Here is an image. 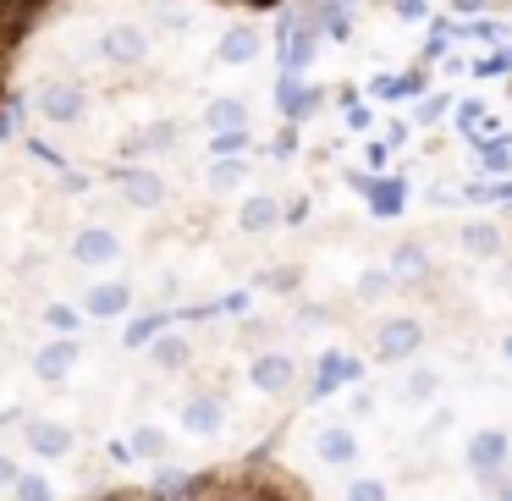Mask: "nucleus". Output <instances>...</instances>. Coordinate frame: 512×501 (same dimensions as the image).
Returning a JSON list of instances; mask_svg holds the SVG:
<instances>
[{
  "label": "nucleus",
  "instance_id": "1",
  "mask_svg": "<svg viewBox=\"0 0 512 501\" xmlns=\"http://www.w3.org/2000/svg\"><path fill=\"white\" fill-rule=\"evenodd\" d=\"M320 23L314 12H281L276 23V56H281V72H303L314 56H320Z\"/></svg>",
  "mask_w": 512,
  "mask_h": 501
},
{
  "label": "nucleus",
  "instance_id": "2",
  "mask_svg": "<svg viewBox=\"0 0 512 501\" xmlns=\"http://www.w3.org/2000/svg\"><path fill=\"white\" fill-rule=\"evenodd\" d=\"M463 463H468V474H479V479L507 474V463H512V435L501 430V424H479V430H468Z\"/></svg>",
  "mask_w": 512,
  "mask_h": 501
},
{
  "label": "nucleus",
  "instance_id": "3",
  "mask_svg": "<svg viewBox=\"0 0 512 501\" xmlns=\"http://www.w3.org/2000/svg\"><path fill=\"white\" fill-rule=\"evenodd\" d=\"M419 347H424L419 314H386V320L375 325V358L380 364H408V358H419Z\"/></svg>",
  "mask_w": 512,
  "mask_h": 501
},
{
  "label": "nucleus",
  "instance_id": "4",
  "mask_svg": "<svg viewBox=\"0 0 512 501\" xmlns=\"http://www.w3.org/2000/svg\"><path fill=\"white\" fill-rule=\"evenodd\" d=\"M34 111H39V122H50V127H78L83 116H89V94L72 78H50L45 89L34 94Z\"/></svg>",
  "mask_w": 512,
  "mask_h": 501
},
{
  "label": "nucleus",
  "instance_id": "5",
  "mask_svg": "<svg viewBox=\"0 0 512 501\" xmlns=\"http://www.w3.org/2000/svg\"><path fill=\"white\" fill-rule=\"evenodd\" d=\"M94 50H100L105 67H144L149 61V28L144 23H105L100 39H94Z\"/></svg>",
  "mask_w": 512,
  "mask_h": 501
},
{
  "label": "nucleus",
  "instance_id": "6",
  "mask_svg": "<svg viewBox=\"0 0 512 501\" xmlns=\"http://www.w3.org/2000/svg\"><path fill=\"white\" fill-rule=\"evenodd\" d=\"M248 386L265 391V397H287L298 386V358L281 353V347H265V353L248 358Z\"/></svg>",
  "mask_w": 512,
  "mask_h": 501
},
{
  "label": "nucleus",
  "instance_id": "7",
  "mask_svg": "<svg viewBox=\"0 0 512 501\" xmlns=\"http://www.w3.org/2000/svg\"><path fill=\"white\" fill-rule=\"evenodd\" d=\"M72 259H78L83 270H111L116 259H122V237H116L111 226H78V237H72Z\"/></svg>",
  "mask_w": 512,
  "mask_h": 501
},
{
  "label": "nucleus",
  "instance_id": "8",
  "mask_svg": "<svg viewBox=\"0 0 512 501\" xmlns=\"http://www.w3.org/2000/svg\"><path fill=\"white\" fill-rule=\"evenodd\" d=\"M325 105V89L320 83H303V72H281V89H276V111L287 116L292 127L309 122L314 111Z\"/></svg>",
  "mask_w": 512,
  "mask_h": 501
},
{
  "label": "nucleus",
  "instance_id": "9",
  "mask_svg": "<svg viewBox=\"0 0 512 501\" xmlns=\"http://www.w3.org/2000/svg\"><path fill=\"white\" fill-rule=\"evenodd\" d=\"M116 188H122V199L133 204V210H160V204L171 199L166 177H160V171H149V166H127L122 177H116Z\"/></svg>",
  "mask_w": 512,
  "mask_h": 501
},
{
  "label": "nucleus",
  "instance_id": "10",
  "mask_svg": "<svg viewBox=\"0 0 512 501\" xmlns=\"http://www.w3.org/2000/svg\"><path fill=\"white\" fill-rule=\"evenodd\" d=\"M314 457L325 468H353L358 463V430L353 424H320L314 430Z\"/></svg>",
  "mask_w": 512,
  "mask_h": 501
},
{
  "label": "nucleus",
  "instance_id": "11",
  "mask_svg": "<svg viewBox=\"0 0 512 501\" xmlns=\"http://www.w3.org/2000/svg\"><path fill=\"white\" fill-rule=\"evenodd\" d=\"M259 50H265V34H259L254 23H232L215 39V61H221V67H248V61H259Z\"/></svg>",
  "mask_w": 512,
  "mask_h": 501
},
{
  "label": "nucleus",
  "instance_id": "12",
  "mask_svg": "<svg viewBox=\"0 0 512 501\" xmlns=\"http://www.w3.org/2000/svg\"><path fill=\"white\" fill-rule=\"evenodd\" d=\"M457 243H463L468 259H501V248H507V232H501L490 215H468V221L457 226Z\"/></svg>",
  "mask_w": 512,
  "mask_h": 501
},
{
  "label": "nucleus",
  "instance_id": "13",
  "mask_svg": "<svg viewBox=\"0 0 512 501\" xmlns=\"http://www.w3.org/2000/svg\"><path fill=\"white\" fill-rule=\"evenodd\" d=\"M391 276H397V287H419V281H430V270H435V259H430V248L419 243V237H402L397 248H391Z\"/></svg>",
  "mask_w": 512,
  "mask_h": 501
},
{
  "label": "nucleus",
  "instance_id": "14",
  "mask_svg": "<svg viewBox=\"0 0 512 501\" xmlns=\"http://www.w3.org/2000/svg\"><path fill=\"white\" fill-rule=\"evenodd\" d=\"M182 430L188 435H221L226 430V402L215 391H199V397L182 402Z\"/></svg>",
  "mask_w": 512,
  "mask_h": 501
},
{
  "label": "nucleus",
  "instance_id": "15",
  "mask_svg": "<svg viewBox=\"0 0 512 501\" xmlns=\"http://www.w3.org/2000/svg\"><path fill=\"white\" fill-rule=\"evenodd\" d=\"M281 221H287V210H281V199H276V193H248V199H243V210H237V226H243L248 237L276 232Z\"/></svg>",
  "mask_w": 512,
  "mask_h": 501
},
{
  "label": "nucleus",
  "instance_id": "16",
  "mask_svg": "<svg viewBox=\"0 0 512 501\" xmlns=\"http://www.w3.org/2000/svg\"><path fill=\"white\" fill-rule=\"evenodd\" d=\"M23 441H28V452H34V457H67L72 452V430L61 419H28Z\"/></svg>",
  "mask_w": 512,
  "mask_h": 501
},
{
  "label": "nucleus",
  "instance_id": "17",
  "mask_svg": "<svg viewBox=\"0 0 512 501\" xmlns=\"http://www.w3.org/2000/svg\"><path fill=\"white\" fill-rule=\"evenodd\" d=\"M127 303H133V287H127V281H94L89 298H83V314L116 320V314H127Z\"/></svg>",
  "mask_w": 512,
  "mask_h": 501
},
{
  "label": "nucleus",
  "instance_id": "18",
  "mask_svg": "<svg viewBox=\"0 0 512 501\" xmlns=\"http://www.w3.org/2000/svg\"><path fill=\"white\" fill-rule=\"evenodd\" d=\"M358 188L369 193V210L375 215H402V204H408L402 177H358Z\"/></svg>",
  "mask_w": 512,
  "mask_h": 501
},
{
  "label": "nucleus",
  "instance_id": "19",
  "mask_svg": "<svg viewBox=\"0 0 512 501\" xmlns=\"http://www.w3.org/2000/svg\"><path fill=\"white\" fill-rule=\"evenodd\" d=\"M72 364H78V342H72V336H61V342H45V347L34 353V369H39L45 380H61Z\"/></svg>",
  "mask_w": 512,
  "mask_h": 501
},
{
  "label": "nucleus",
  "instance_id": "20",
  "mask_svg": "<svg viewBox=\"0 0 512 501\" xmlns=\"http://www.w3.org/2000/svg\"><path fill=\"white\" fill-rule=\"evenodd\" d=\"M204 127H210V133H226V127H248V105L237 100V94H215V100L204 105Z\"/></svg>",
  "mask_w": 512,
  "mask_h": 501
},
{
  "label": "nucleus",
  "instance_id": "21",
  "mask_svg": "<svg viewBox=\"0 0 512 501\" xmlns=\"http://www.w3.org/2000/svg\"><path fill=\"white\" fill-rule=\"evenodd\" d=\"M127 452H133V457H149V463H160V457L171 452V430H166V424H138V430L127 435Z\"/></svg>",
  "mask_w": 512,
  "mask_h": 501
},
{
  "label": "nucleus",
  "instance_id": "22",
  "mask_svg": "<svg viewBox=\"0 0 512 501\" xmlns=\"http://www.w3.org/2000/svg\"><path fill=\"white\" fill-rule=\"evenodd\" d=\"M353 292H358V303H380V298L397 292V276H391V265H364L353 281Z\"/></svg>",
  "mask_w": 512,
  "mask_h": 501
},
{
  "label": "nucleus",
  "instance_id": "23",
  "mask_svg": "<svg viewBox=\"0 0 512 501\" xmlns=\"http://www.w3.org/2000/svg\"><path fill=\"white\" fill-rule=\"evenodd\" d=\"M314 23H320L325 39H347L353 34V0H325V6H314Z\"/></svg>",
  "mask_w": 512,
  "mask_h": 501
},
{
  "label": "nucleus",
  "instance_id": "24",
  "mask_svg": "<svg viewBox=\"0 0 512 501\" xmlns=\"http://www.w3.org/2000/svg\"><path fill=\"white\" fill-rule=\"evenodd\" d=\"M347 380H358V364L347 353H325L320 358V380H314V397H325L331 386H347Z\"/></svg>",
  "mask_w": 512,
  "mask_h": 501
},
{
  "label": "nucleus",
  "instance_id": "25",
  "mask_svg": "<svg viewBox=\"0 0 512 501\" xmlns=\"http://www.w3.org/2000/svg\"><path fill=\"white\" fill-rule=\"evenodd\" d=\"M149 358H155V369H188L193 347H188V336H155V342H149Z\"/></svg>",
  "mask_w": 512,
  "mask_h": 501
},
{
  "label": "nucleus",
  "instance_id": "26",
  "mask_svg": "<svg viewBox=\"0 0 512 501\" xmlns=\"http://www.w3.org/2000/svg\"><path fill=\"white\" fill-rule=\"evenodd\" d=\"M243 182H248V160H243V155L210 160V188H215V193H232V188H243Z\"/></svg>",
  "mask_w": 512,
  "mask_h": 501
},
{
  "label": "nucleus",
  "instance_id": "27",
  "mask_svg": "<svg viewBox=\"0 0 512 501\" xmlns=\"http://www.w3.org/2000/svg\"><path fill=\"white\" fill-rule=\"evenodd\" d=\"M402 391H408V402H435L441 397V375H435V369H413V375L402 380Z\"/></svg>",
  "mask_w": 512,
  "mask_h": 501
},
{
  "label": "nucleus",
  "instance_id": "28",
  "mask_svg": "<svg viewBox=\"0 0 512 501\" xmlns=\"http://www.w3.org/2000/svg\"><path fill=\"white\" fill-rule=\"evenodd\" d=\"M248 144H254V133H248V127H226V133L210 138V155L215 160H221V155H248Z\"/></svg>",
  "mask_w": 512,
  "mask_h": 501
},
{
  "label": "nucleus",
  "instance_id": "29",
  "mask_svg": "<svg viewBox=\"0 0 512 501\" xmlns=\"http://www.w3.org/2000/svg\"><path fill=\"white\" fill-rule=\"evenodd\" d=\"M171 144H177V122H160L133 138V155H155V149H171Z\"/></svg>",
  "mask_w": 512,
  "mask_h": 501
},
{
  "label": "nucleus",
  "instance_id": "30",
  "mask_svg": "<svg viewBox=\"0 0 512 501\" xmlns=\"http://www.w3.org/2000/svg\"><path fill=\"white\" fill-rule=\"evenodd\" d=\"M441 116H452V94H446V89H435V94H424V100H419L413 122H419V127H435Z\"/></svg>",
  "mask_w": 512,
  "mask_h": 501
},
{
  "label": "nucleus",
  "instance_id": "31",
  "mask_svg": "<svg viewBox=\"0 0 512 501\" xmlns=\"http://www.w3.org/2000/svg\"><path fill=\"white\" fill-rule=\"evenodd\" d=\"M12 496H17V501H56V490H50L45 474H17Z\"/></svg>",
  "mask_w": 512,
  "mask_h": 501
},
{
  "label": "nucleus",
  "instance_id": "32",
  "mask_svg": "<svg viewBox=\"0 0 512 501\" xmlns=\"http://www.w3.org/2000/svg\"><path fill=\"white\" fill-rule=\"evenodd\" d=\"M342 501H391V485H386V479H375V474H364V479L347 485Z\"/></svg>",
  "mask_w": 512,
  "mask_h": 501
},
{
  "label": "nucleus",
  "instance_id": "33",
  "mask_svg": "<svg viewBox=\"0 0 512 501\" xmlns=\"http://www.w3.org/2000/svg\"><path fill=\"white\" fill-rule=\"evenodd\" d=\"M45 325H50V331H61V336H72V331L83 325V314L72 309V303H50V309H45Z\"/></svg>",
  "mask_w": 512,
  "mask_h": 501
},
{
  "label": "nucleus",
  "instance_id": "34",
  "mask_svg": "<svg viewBox=\"0 0 512 501\" xmlns=\"http://www.w3.org/2000/svg\"><path fill=\"white\" fill-rule=\"evenodd\" d=\"M160 331H166V314H149V320H133V331H127V347H144V342H155Z\"/></svg>",
  "mask_w": 512,
  "mask_h": 501
},
{
  "label": "nucleus",
  "instance_id": "35",
  "mask_svg": "<svg viewBox=\"0 0 512 501\" xmlns=\"http://www.w3.org/2000/svg\"><path fill=\"white\" fill-rule=\"evenodd\" d=\"M397 17L402 23H424L430 17V0H397Z\"/></svg>",
  "mask_w": 512,
  "mask_h": 501
},
{
  "label": "nucleus",
  "instance_id": "36",
  "mask_svg": "<svg viewBox=\"0 0 512 501\" xmlns=\"http://www.w3.org/2000/svg\"><path fill=\"white\" fill-rule=\"evenodd\" d=\"M364 160H369V166H375V171H386V160H391V149H386V138H375V144H369V149H364Z\"/></svg>",
  "mask_w": 512,
  "mask_h": 501
},
{
  "label": "nucleus",
  "instance_id": "37",
  "mask_svg": "<svg viewBox=\"0 0 512 501\" xmlns=\"http://www.w3.org/2000/svg\"><path fill=\"white\" fill-rule=\"evenodd\" d=\"M292 149H298V127H281V133H276V155H292Z\"/></svg>",
  "mask_w": 512,
  "mask_h": 501
},
{
  "label": "nucleus",
  "instance_id": "38",
  "mask_svg": "<svg viewBox=\"0 0 512 501\" xmlns=\"http://www.w3.org/2000/svg\"><path fill=\"white\" fill-rule=\"evenodd\" d=\"M17 474H23V468H17L12 457L0 452V490H12V485H17Z\"/></svg>",
  "mask_w": 512,
  "mask_h": 501
},
{
  "label": "nucleus",
  "instance_id": "39",
  "mask_svg": "<svg viewBox=\"0 0 512 501\" xmlns=\"http://www.w3.org/2000/svg\"><path fill=\"white\" fill-rule=\"evenodd\" d=\"M490 490H496L490 501H512V474H496V479H490Z\"/></svg>",
  "mask_w": 512,
  "mask_h": 501
},
{
  "label": "nucleus",
  "instance_id": "40",
  "mask_svg": "<svg viewBox=\"0 0 512 501\" xmlns=\"http://www.w3.org/2000/svg\"><path fill=\"white\" fill-rule=\"evenodd\" d=\"M501 353H507V358H512V336H507V342H501Z\"/></svg>",
  "mask_w": 512,
  "mask_h": 501
},
{
  "label": "nucleus",
  "instance_id": "41",
  "mask_svg": "<svg viewBox=\"0 0 512 501\" xmlns=\"http://www.w3.org/2000/svg\"><path fill=\"white\" fill-rule=\"evenodd\" d=\"M248 6H270V0H248Z\"/></svg>",
  "mask_w": 512,
  "mask_h": 501
}]
</instances>
